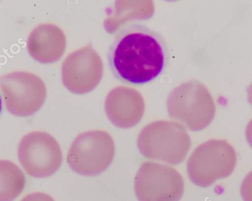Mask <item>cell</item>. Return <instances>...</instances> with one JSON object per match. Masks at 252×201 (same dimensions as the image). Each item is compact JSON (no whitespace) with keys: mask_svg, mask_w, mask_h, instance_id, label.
Returning <instances> with one entry per match:
<instances>
[{"mask_svg":"<svg viewBox=\"0 0 252 201\" xmlns=\"http://www.w3.org/2000/svg\"><path fill=\"white\" fill-rule=\"evenodd\" d=\"M108 60L117 78L144 84L162 72L168 60L167 44L161 34L142 24L121 28L109 47Z\"/></svg>","mask_w":252,"mask_h":201,"instance_id":"6da1fadb","label":"cell"},{"mask_svg":"<svg viewBox=\"0 0 252 201\" xmlns=\"http://www.w3.org/2000/svg\"><path fill=\"white\" fill-rule=\"evenodd\" d=\"M137 147L147 159L177 165L185 161L190 149L191 140L181 124L158 120L142 128L138 136Z\"/></svg>","mask_w":252,"mask_h":201,"instance_id":"7a4b0ae2","label":"cell"},{"mask_svg":"<svg viewBox=\"0 0 252 201\" xmlns=\"http://www.w3.org/2000/svg\"><path fill=\"white\" fill-rule=\"evenodd\" d=\"M169 116L192 131L208 126L215 116L214 103L205 86L197 81L172 90L167 100Z\"/></svg>","mask_w":252,"mask_h":201,"instance_id":"3957f363","label":"cell"},{"mask_svg":"<svg viewBox=\"0 0 252 201\" xmlns=\"http://www.w3.org/2000/svg\"><path fill=\"white\" fill-rule=\"evenodd\" d=\"M236 164L233 147L226 141L213 140L194 150L188 159L187 170L192 184L206 188L232 175Z\"/></svg>","mask_w":252,"mask_h":201,"instance_id":"277c9868","label":"cell"},{"mask_svg":"<svg viewBox=\"0 0 252 201\" xmlns=\"http://www.w3.org/2000/svg\"><path fill=\"white\" fill-rule=\"evenodd\" d=\"M115 156V144L109 133L90 131L79 134L68 152L69 168L84 176H96L109 168Z\"/></svg>","mask_w":252,"mask_h":201,"instance_id":"5b68a950","label":"cell"},{"mask_svg":"<svg viewBox=\"0 0 252 201\" xmlns=\"http://www.w3.org/2000/svg\"><path fill=\"white\" fill-rule=\"evenodd\" d=\"M134 192L139 201H179L185 193V181L174 168L145 162L135 176Z\"/></svg>","mask_w":252,"mask_h":201,"instance_id":"8992f818","label":"cell"},{"mask_svg":"<svg viewBox=\"0 0 252 201\" xmlns=\"http://www.w3.org/2000/svg\"><path fill=\"white\" fill-rule=\"evenodd\" d=\"M6 109L12 115L28 116L36 113L45 101L47 88L35 74L13 72L0 77Z\"/></svg>","mask_w":252,"mask_h":201,"instance_id":"52a82bcc","label":"cell"},{"mask_svg":"<svg viewBox=\"0 0 252 201\" xmlns=\"http://www.w3.org/2000/svg\"><path fill=\"white\" fill-rule=\"evenodd\" d=\"M18 157L25 172L37 178L53 175L63 161L57 140L42 131H33L23 137L18 147Z\"/></svg>","mask_w":252,"mask_h":201,"instance_id":"ba28073f","label":"cell"},{"mask_svg":"<svg viewBox=\"0 0 252 201\" xmlns=\"http://www.w3.org/2000/svg\"><path fill=\"white\" fill-rule=\"evenodd\" d=\"M62 75L63 85L74 94H87L97 87L103 78V63L92 43L66 57Z\"/></svg>","mask_w":252,"mask_h":201,"instance_id":"9c48e42d","label":"cell"},{"mask_svg":"<svg viewBox=\"0 0 252 201\" xmlns=\"http://www.w3.org/2000/svg\"><path fill=\"white\" fill-rule=\"evenodd\" d=\"M142 94L132 88L118 86L109 91L105 111L109 120L118 128H130L137 125L145 113Z\"/></svg>","mask_w":252,"mask_h":201,"instance_id":"30bf717a","label":"cell"},{"mask_svg":"<svg viewBox=\"0 0 252 201\" xmlns=\"http://www.w3.org/2000/svg\"><path fill=\"white\" fill-rule=\"evenodd\" d=\"M64 32L53 24L38 25L28 37L27 48L30 56L41 63L58 61L64 53Z\"/></svg>","mask_w":252,"mask_h":201,"instance_id":"8fae6325","label":"cell"},{"mask_svg":"<svg viewBox=\"0 0 252 201\" xmlns=\"http://www.w3.org/2000/svg\"><path fill=\"white\" fill-rule=\"evenodd\" d=\"M115 9L104 22L105 29L111 34L129 21L151 19L154 13V4L151 1H118Z\"/></svg>","mask_w":252,"mask_h":201,"instance_id":"7c38bea8","label":"cell"},{"mask_svg":"<svg viewBox=\"0 0 252 201\" xmlns=\"http://www.w3.org/2000/svg\"><path fill=\"white\" fill-rule=\"evenodd\" d=\"M26 179L13 162L0 160V201H13L23 192Z\"/></svg>","mask_w":252,"mask_h":201,"instance_id":"4fadbf2b","label":"cell"},{"mask_svg":"<svg viewBox=\"0 0 252 201\" xmlns=\"http://www.w3.org/2000/svg\"><path fill=\"white\" fill-rule=\"evenodd\" d=\"M241 195L244 201H252V171L243 181Z\"/></svg>","mask_w":252,"mask_h":201,"instance_id":"5bb4252c","label":"cell"},{"mask_svg":"<svg viewBox=\"0 0 252 201\" xmlns=\"http://www.w3.org/2000/svg\"><path fill=\"white\" fill-rule=\"evenodd\" d=\"M21 201H55L54 199L49 196V195L46 194V193H33L31 194L28 195V196L24 197Z\"/></svg>","mask_w":252,"mask_h":201,"instance_id":"9a60e30c","label":"cell"},{"mask_svg":"<svg viewBox=\"0 0 252 201\" xmlns=\"http://www.w3.org/2000/svg\"><path fill=\"white\" fill-rule=\"evenodd\" d=\"M1 97H0V112H1Z\"/></svg>","mask_w":252,"mask_h":201,"instance_id":"2e32d148","label":"cell"}]
</instances>
